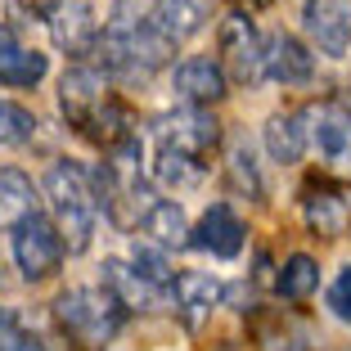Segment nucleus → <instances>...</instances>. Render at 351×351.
<instances>
[{
	"instance_id": "obj_1",
	"label": "nucleus",
	"mask_w": 351,
	"mask_h": 351,
	"mask_svg": "<svg viewBox=\"0 0 351 351\" xmlns=\"http://www.w3.org/2000/svg\"><path fill=\"white\" fill-rule=\"evenodd\" d=\"M95 50H99V63L108 73L149 77L171 59L176 45L154 27V19H149V10L140 0H117L108 23H104V32H99V41H95Z\"/></svg>"
},
{
	"instance_id": "obj_2",
	"label": "nucleus",
	"mask_w": 351,
	"mask_h": 351,
	"mask_svg": "<svg viewBox=\"0 0 351 351\" xmlns=\"http://www.w3.org/2000/svg\"><path fill=\"white\" fill-rule=\"evenodd\" d=\"M45 198L54 212V230L63 234L68 252H86L99 221V198H95V171L77 158H59L45 171Z\"/></svg>"
},
{
	"instance_id": "obj_3",
	"label": "nucleus",
	"mask_w": 351,
	"mask_h": 351,
	"mask_svg": "<svg viewBox=\"0 0 351 351\" xmlns=\"http://www.w3.org/2000/svg\"><path fill=\"white\" fill-rule=\"evenodd\" d=\"M54 324H59L77 347H108L122 333L126 311L108 289H63L54 298Z\"/></svg>"
},
{
	"instance_id": "obj_4",
	"label": "nucleus",
	"mask_w": 351,
	"mask_h": 351,
	"mask_svg": "<svg viewBox=\"0 0 351 351\" xmlns=\"http://www.w3.org/2000/svg\"><path fill=\"white\" fill-rule=\"evenodd\" d=\"M10 252H14V266L23 270L27 284H41V279L59 275L63 257H68L63 234L54 230V221L45 217V212H32V217H23L19 226L10 230Z\"/></svg>"
},
{
	"instance_id": "obj_5",
	"label": "nucleus",
	"mask_w": 351,
	"mask_h": 351,
	"mask_svg": "<svg viewBox=\"0 0 351 351\" xmlns=\"http://www.w3.org/2000/svg\"><path fill=\"white\" fill-rule=\"evenodd\" d=\"M221 41V68H226L230 82L239 86H257L261 77H266V36L257 32V23L248 19V14H226V23H221L217 32Z\"/></svg>"
},
{
	"instance_id": "obj_6",
	"label": "nucleus",
	"mask_w": 351,
	"mask_h": 351,
	"mask_svg": "<svg viewBox=\"0 0 351 351\" xmlns=\"http://www.w3.org/2000/svg\"><path fill=\"white\" fill-rule=\"evenodd\" d=\"M154 135H158V149H176V154H189V158H203L217 149V117L207 113V108H171V113L154 117Z\"/></svg>"
},
{
	"instance_id": "obj_7",
	"label": "nucleus",
	"mask_w": 351,
	"mask_h": 351,
	"mask_svg": "<svg viewBox=\"0 0 351 351\" xmlns=\"http://www.w3.org/2000/svg\"><path fill=\"white\" fill-rule=\"evenodd\" d=\"M306 113V145L329 167L351 171V108L342 104H311Z\"/></svg>"
},
{
	"instance_id": "obj_8",
	"label": "nucleus",
	"mask_w": 351,
	"mask_h": 351,
	"mask_svg": "<svg viewBox=\"0 0 351 351\" xmlns=\"http://www.w3.org/2000/svg\"><path fill=\"white\" fill-rule=\"evenodd\" d=\"M171 90L176 99H185L189 108H212L230 95V77L217 59H207V54H189L171 68Z\"/></svg>"
},
{
	"instance_id": "obj_9",
	"label": "nucleus",
	"mask_w": 351,
	"mask_h": 351,
	"mask_svg": "<svg viewBox=\"0 0 351 351\" xmlns=\"http://www.w3.org/2000/svg\"><path fill=\"white\" fill-rule=\"evenodd\" d=\"M243 239H248V226L239 221V212L230 203H212L198 217V226H189V248L212 252V257L230 261L243 252Z\"/></svg>"
},
{
	"instance_id": "obj_10",
	"label": "nucleus",
	"mask_w": 351,
	"mask_h": 351,
	"mask_svg": "<svg viewBox=\"0 0 351 351\" xmlns=\"http://www.w3.org/2000/svg\"><path fill=\"white\" fill-rule=\"evenodd\" d=\"M45 27H50L54 45L68 54H86L99 41V19H95L90 0H54L45 10Z\"/></svg>"
},
{
	"instance_id": "obj_11",
	"label": "nucleus",
	"mask_w": 351,
	"mask_h": 351,
	"mask_svg": "<svg viewBox=\"0 0 351 351\" xmlns=\"http://www.w3.org/2000/svg\"><path fill=\"white\" fill-rule=\"evenodd\" d=\"M306 36L329 59L351 50V0H306Z\"/></svg>"
},
{
	"instance_id": "obj_12",
	"label": "nucleus",
	"mask_w": 351,
	"mask_h": 351,
	"mask_svg": "<svg viewBox=\"0 0 351 351\" xmlns=\"http://www.w3.org/2000/svg\"><path fill=\"white\" fill-rule=\"evenodd\" d=\"M266 77L279 86H306L315 77V54L311 45H302V36L293 32H270L266 36Z\"/></svg>"
},
{
	"instance_id": "obj_13",
	"label": "nucleus",
	"mask_w": 351,
	"mask_h": 351,
	"mask_svg": "<svg viewBox=\"0 0 351 351\" xmlns=\"http://www.w3.org/2000/svg\"><path fill=\"white\" fill-rule=\"evenodd\" d=\"M226 298V284L217 275H207V270H180L171 279V302H176V315L185 324H203L217 302Z\"/></svg>"
},
{
	"instance_id": "obj_14",
	"label": "nucleus",
	"mask_w": 351,
	"mask_h": 351,
	"mask_svg": "<svg viewBox=\"0 0 351 351\" xmlns=\"http://www.w3.org/2000/svg\"><path fill=\"white\" fill-rule=\"evenodd\" d=\"M99 270H104V289L117 298L122 311H154L158 302H162V289L149 284V279L140 275L126 257H104Z\"/></svg>"
},
{
	"instance_id": "obj_15",
	"label": "nucleus",
	"mask_w": 351,
	"mask_h": 351,
	"mask_svg": "<svg viewBox=\"0 0 351 351\" xmlns=\"http://www.w3.org/2000/svg\"><path fill=\"white\" fill-rule=\"evenodd\" d=\"M50 73V59L32 50L0 23V86H41Z\"/></svg>"
},
{
	"instance_id": "obj_16",
	"label": "nucleus",
	"mask_w": 351,
	"mask_h": 351,
	"mask_svg": "<svg viewBox=\"0 0 351 351\" xmlns=\"http://www.w3.org/2000/svg\"><path fill=\"white\" fill-rule=\"evenodd\" d=\"M207 14H212V5H207V0H154V5H149L154 27L162 32L171 45L198 36V32L207 27Z\"/></svg>"
},
{
	"instance_id": "obj_17",
	"label": "nucleus",
	"mask_w": 351,
	"mask_h": 351,
	"mask_svg": "<svg viewBox=\"0 0 351 351\" xmlns=\"http://www.w3.org/2000/svg\"><path fill=\"white\" fill-rule=\"evenodd\" d=\"M306 113L302 108H284V113H270L266 122V154L275 158V162L293 167L302 162V154H306Z\"/></svg>"
},
{
	"instance_id": "obj_18",
	"label": "nucleus",
	"mask_w": 351,
	"mask_h": 351,
	"mask_svg": "<svg viewBox=\"0 0 351 351\" xmlns=\"http://www.w3.org/2000/svg\"><path fill=\"white\" fill-rule=\"evenodd\" d=\"M140 230H145V234L154 239V248H162V252L189 243V217L176 198H158L145 217H140Z\"/></svg>"
},
{
	"instance_id": "obj_19",
	"label": "nucleus",
	"mask_w": 351,
	"mask_h": 351,
	"mask_svg": "<svg viewBox=\"0 0 351 351\" xmlns=\"http://www.w3.org/2000/svg\"><path fill=\"white\" fill-rule=\"evenodd\" d=\"M149 176H154V185L162 189H176V194H189V189L203 185V158H189V154H176V149H158L154 162H149Z\"/></svg>"
},
{
	"instance_id": "obj_20",
	"label": "nucleus",
	"mask_w": 351,
	"mask_h": 351,
	"mask_svg": "<svg viewBox=\"0 0 351 351\" xmlns=\"http://www.w3.org/2000/svg\"><path fill=\"white\" fill-rule=\"evenodd\" d=\"M302 212H306V226L320 239H338L342 230H347V198L329 185H311Z\"/></svg>"
},
{
	"instance_id": "obj_21",
	"label": "nucleus",
	"mask_w": 351,
	"mask_h": 351,
	"mask_svg": "<svg viewBox=\"0 0 351 351\" xmlns=\"http://www.w3.org/2000/svg\"><path fill=\"white\" fill-rule=\"evenodd\" d=\"M32 212H41L36 207V185H32V176L19 171V167H0V226H19L23 217Z\"/></svg>"
},
{
	"instance_id": "obj_22",
	"label": "nucleus",
	"mask_w": 351,
	"mask_h": 351,
	"mask_svg": "<svg viewBox=\"0 0 351 351\" xmlns=\"http://www.w3.org/2000/svg\"><path fill=\"white\" fill-rule=\"evenodd\" d=\"M275 289H279V298H289V302H306L311 293L320 289V261L311 257V252L284 257V266L275 275Z\"/></svg>"
},
{
	"instance_id": "obj_23",
	"label": "nucleus",
	"mask_w": 351,
	"mask_h": 351,
	"mask_svg": "<svg viewBox=\"0 0 351 351\" xmlns=\"http://www.w3.org/2000/svg\"><path fill=\"white\" fill-rule=\"evenodd\" d=\"M36 113L32 108H23L19 99H5L0 95V145L5 149H23V145H32L36 140Z\"/></svg>"
},
{
	"instance_id": "obj_24",
	"label": "nucleus",
	"mask_w": 351,
	"mask_h": 351,
	"mask_svg": "<svg viewBox=\"0 0 351 351\" xmlns=\"http://www.w3.org/2000/svg\"><path fill=\"white\" fill-rule=\"evenodd\" d=\"M230 176H234L239 189H248L252 198H261V171H257V158H252V145L243 135L230 145Z\"/></svg>"
},
{
	"instance_id": "obj_25",
	"label": "nucleus",
	"mask_w": 351,
	"mask_h": 351,
	"mask_svg": "<svg viewBox=\"0 0 351 351\" xmlns=\"http://www.w3.org/2000/svg\"><path fill=\"white\" fill-rule=\"evenodd\" d=\"M131 266L140 270V275L149 279V284H158V289H171V266H167V252L154 248V243H135L131 248Z\"/></svg>"
},
{
	"instance_id": "obj_26",
	"label": "nucleus",
	"mask_w": 351,
	"mask_h": 351,
	"mask_svg": "<svg viewBox=\"0 0 351 351\" xmlns=\"http://www.w3.org/2000/svg\"><path fill=\"white\" fill-rule=\"evenodd\" d=\"M0 351H45V342L36 338L10 306H0Z\"/></svg>"
},
{
	"instance_id": "obj_27",
	"label": "nucleus",
	"mask_w": 351,
	"mask_h": 351,
	"mask_svg": "<svg viewBox=\"0 0 351 351\" xmlns=\"http://www.w3.org/2000/svg\"><path fill=\"white\" fill-rule=\"evenodd\" d=\"M324 302H329V315L342 324H351V266H342L338 275H333L329 293H324Z\"/></svg>"
},
{
	"instance_id": "obj_28",
	"label": "nucleus",
	"mask_w": 351,
	"mask_h": 351,
	"mask_svg": "<svg viewBox=\"0 0 351 351\" xmlns=\"http://www.w3.org/2000/svg\"><path fill=\"white\" fill-rule=\"evenodd\" d=\"M248 5H266V0H248Z\"/></svg>"
},
{
	"instance_id": "obj_29",
	"label": "nucleus",
	"mask_w": 351,
	"mask_h": 351,
	"mask_svg": "<svg viewBox=\"0 0 351 351\" xmlns=\"http://www.w3.org/2000/svg\"><path fill=\"white\" fill-rule=\"evenodd\" d=\"M347 351H351V347H347Z\"/></svg>"
}]
</instances>
